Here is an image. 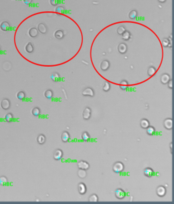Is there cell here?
Segmentation results:
<instances>
[{
    "label": "cell",
    "mask_w": 174,
    "mask_h": 204,
    "mask_svg": "<svg viewBox=\"0 0 174 204\" xmlns=\"http://www.w3.org/2000/svg\"><path fill=\"white\" fill-rule=\"evenodd\" d=\"M124 165L121 162H116L114 163L113 166V171L116 173H121L124 171Z\"/></svg>",
    "instance_id": "cell-1"
},
{
    "label": "cell",
    "mask_w": 174,
    "mask_h": 204,
    "mask_svg": "<svg viewBox=\"0 0 174 204\" xmlns=\"http://www.w3.org/2000/svg\"><path fill=\"white\" fill-rule=\"evenodd\" d=\"M1 107L2 109L4 110H8L9 109L10 106H11V102L9 101V99H6V98H4L1 101Z\"/></svg>",
    "instance_id": "cell-2"
},
{
    "label": "cell",
    "mask_w": 174,
    "mask_h": 204,
    "mask_svg": "<svg viewBox=\"0 0 174 204\" xmlns=\"http://www.w3.org/2000/svg\"><path fill=\"white\" fill-rule=\"evenodd\" d=\"M82 95L84 96H90V97H94V91L92 88L91 87H87L84 89L82 92Z\"/></svg>",
    "instance_id": "cell-3"
},
{
    "label": "cell",
    "mask_w": 174,
    "mask_h": 204,
    "mask_svg": "<svg viewBox=\"0 0 174 204\" xmlns=\"http://www.w3.org/2000/svg\"><path fill=\"white\" fill-rule=\"evenodd\" d=\"M91 115V110L89 107H86L83 112V118L86 120H88L90 119Z\"/></svg>",
    "instance_id": "cell-4"
},
{
    "label": "cell",
    "mask_w": 174,
    "mask_h": 204,
    "mask_svg": "<svg viewBox=\"0 0 174 204\" xmlns=\"http://www.w3.org/2000/svg\"><path fill=\"white\" fill-rule=\"evenodd\" d=\"M89 164L84 161H80L79 163H78V168L79 169H83V170H88L89 168Z\"/></svg>",
    "instance_id": "cell-5"
},
{
    "label": "cell",
    "mask_w": 174,
    "mask_h": 204,
    "mask_svg": "<svg viewBox=\"0 0 174 204\" xmlns=\"http://www.w3.org/2000/svg\"><path fill=\"white\" fill-rule=\"evenodd\" d=\"M156 193L159 197H164L166 193V189L164 186H159L156 190Z\"/></svg>",
    "instance_id": "cell-6"
},
{
    "label": "cell",
    "mask_w": 174,
    "mask_h": 204,
    "mask_svg": "<svg viewBox=\"0 0 174 204\" xmlns=\"http://www.w3.org/2000/svg\"><path fill=\"white\" fill-rule=\"evenodd\" d=\"M63 157V152L60 149H57L56 150H55L54 153V158L56 161H59Z\"/></svg>",
    "instance_id": "cell-7"
},
{
    "label": "cell",
    "mask_w": 174,
    "mask_h": 204,
    "mask_svg": "<svg viewBox=\"0 0 174 204\" xmlns=\"http://www.w3.org/2000/svg\"><path fill=\"white\" fill-rule=\"evenodd\" d=\"M115 195H116V197L118 199H123L125 197V196H126L125 192L122 189H121V188H119V189H117L115 191Z\"/></svg>",
    "instance_id": "cell-8"
},
{
    "label": "cell",
    "mask_w": 174,
    "mask_h": 204,
    "mask_svg": "<svg viewBox=\"0 0 174 204\" xmlns=\"http://www.w3.org/2000/svg\"><path fill=\"white\" fill-rule=\"evenodd\" d=\"M164 127L168 130H171L173 128V120L171 118L166 119L164 121Z\"/></svg>",
    "instance_id": "cell-9"
},
{
    "label": "cell",
    "mask_w": 174,
    "mask_h": 204,
    "mask_svg": "<svg viewBox=\"0 0 174 204\" xmlns=\"http://www.w3.org/2000/svg\"><path fill=\"white\" fill-rule=\"evenodd\" d=\"M10 28V24L8 21H2L0 24V29L1 30L4 31V32H6Z\"/></svg>",
    "instance_id": "cell-10"
},
{
    "label": "cell",
    "mask_w": 174,
    "mask_h": 204,
    "mask_svg": "<svg viewBox=\"0 0 174 204\" xmlns=\"http://www.w3.org/2000/svg\"><path fill=\"white\" fill-rule=\"evenodd\" d=\"M118 50L121 54H125L127 52V45L125 43H121L118 46Z\"/></svg>",
    "instance_id": "cell-11"
},
{
    "label": "cell",
    "mask_w": 174,
    "mask_h": 204,
    "mask_svg": "<svg viewBox=\"0 0 174 204\" xmlns=\"http://www.w3.org/2000/svg\"><path fill=\"white\" fill-rule=\"evenodd\" d=\"M110 67V62L108 60H104L101 64V69L103 71H106Z\"/></svg>",
    "instance_id": "cell-12"
},
{
    "label": "cell",
    "mask_w": 174,
    "mask_h": 204,
    "mask_svg": "<svg viewBox=\"0 0 174 204\" xmlns=\"http://www.w3.org/2000/svg\"><path fill=\"white\" fill-rule=\"evenodd\" d=\"M78 188H79V192L81 195H84L86 193V186H85L84 183H79V186H78Z\"/></svg>",
    "instance_id": "cell-13"
},
{
    "label": "cell",
    "mask_w": 174,
    "mask_h": 204,
    "mask_svg": "<svg viewBox=\"0 0 174 204\" xmlns=\"http://www.w3.org/2000/svg\"><path fill=\"white\" fill-rule=\"evenodd\" d=\"M38 30L41 33V34H46L47 32V27L46 26L43 24V23H40L38 25Z\"/></svg>",
    "instance_id": "cell-14"
},
{
    "label": "cell",
    "mask_w": 174,
    "mask_h": 204,
    "mask_svg": "<svg viewBox=\"0 0 174 204\" xmlns=\"http://www.w3.org/2000/svg\"><path fill=\"white\" fill-rule=\"evenodd\" d=\"M170 80H171V77L168 74H164V75H162V76L161 77V81L163 84H167Z\"/></svg>",
    "instance_id": "cell-15"
},
{
    "label": "cell",
    "mask_w": 174,
    "mask_h": 204,
    "mask_svg": "<svg viewBox=\"0 0 174 204\" xmlns=\"http://www.w3.org/2000/svg\"><path fill=\"white\" fill-rule=\"evenodd\" d=\"M29 34L31 37H36L38 36V30L35 27H32L29 31Z\"/></svg>",
    "instance_id": "cell-16"
},
{
    "label": "cell",
    "mask_w": 174,
    "mask_h": 204,
    "mask_svg": "<svg viewBox=\"0 0 174 204\" xmlns=\"http://www.w3.org/2000/svg\"><path fill=\"white\" fill-rule=\"evenodd\" d=\"M154 172L153 169H151V168H146L144 170V175H145L146 177H148V178L152 177V176H154Z\"/></svg>",
    "instance_id": "cell-17"
},
{
    "label": "cell",
    "mask_w": 174,
    "mask_h": 204,
    "mask_svg": "<svg viewBox=\"0 0 174 204\" xmlns=\"http://www.w3.org/2000/svg\"><path fill=\"white\" fill-rule=\"evenodd\" d=\"M70 138V135L69 133L68 132H64L61 135V140L64 143H66L68 142V140Z\"/></svg>",
    "instance_id": "cell-18"
},
{
    "label": "cell",
    "mask_w": 174,
    "mask_h": 204,
    "mask_svg": "<svg viewBox=\"0 0 174 204\" xmlns=\"http://www.w3.org/2000/svg\"><path fill=\"white\" fill-rule=\"evenodd\" d=\"M54 36H55V37H56V39H61L64 38V34L63 31H61V30H57L56 32H55Z\"/></svg>",
    "instance_id": "cell-19"
},
{
    "label": "cell",
    "mask_w": 174,
    "mask_h": 204,
    "mask_svg": "<svg viewBox=\"0 0 174 204\" xmlns=\"http://www.w3.org/2000/svg\"><path fill=\"white\" fill-rule=\"evenodd\" d=\"M149 126H150V124H149V121L148 120H146V119L141 120V127L142 128L146 129Z\"/></svg>",
    "instance_id": "cell-20"
},
{
    "label": "cell",
    "mask_w": 174,
    "mask_h": 204,
    "mask_svg": "<svg viewBox=\"0 0 174 204\" xmlns=\"http://www.w3.org/2000/svg\"><path fill=\"white\" fill-rule=\"evenodd\" d=\"M25 50H26V52H27L28 53H31V52H33V51H34V46H33V44H32L31 42H29V43L26 45V47H25Z\"/></svg>",
    "instance_id": "cell-21"
},
{
    "label": "cell",
    "mask_w": 174,
    "mask_h": 204,
    "mask_svg": "<svg viewBox=\"0 0 174 204\" xmlns=\"http://www.w3.org/2000/svg\"><path fill=\"white\" fill-rule=\"evenodd\" d=\"M119 85H120V88H121V90H126V89L128 88V87H129V86H128V85H129V82H128L126 80H122V81H121Z\"/></svg>",
    "instance_id": "cell-22"
},
{
    "label": "cell",
    "mask_w": 174,
    "mask_h": 204,
    "mask_svg": "<svg viewBox=\"0 0 174 204\" xmlns=\"http://www.w3.org/2000/svg\"><path fill=\"white\" fill-rule=\"evenodd\" d=\"M45 141H46V137L44 135L41 134V135H39L37 137V142H38L39 144L42 145V144H44L45 143Z\"/></svg>",
    "instance_id": "cell-23"
},
{
    "label": "cell",
    "mask_w": 174,
    "mask_h": 204,
    "mask_svg": "<svg viewBox=\"0 0 174 204\" xmlns=\"http://www.w3.org/2000/svg\"><path fill=\"white\" fill-rule=\"evenodd\" d=\"M51 79L54 81V82H58L60 80V75L59 73L57 72H54L51 75Z\"/></svg>",
    "instance_id": "cell-24"
},
{
    "label": "cell",
    "mask_w": 174,
    "mask_h": 204,
    "mask_svg": "<svg viewBox=\"0 0 174 204\" xmlns=\"http://www.w3.org/2000/svg\"><path fill=\"white\" fill-rule=\"evenodd\" d=\"M121 35H122L123 39H124L125 41L129 40V39H130V37H131V33H130L129 31H126V30Z\"/></svg>",
    "instance_id": "cell-25"
},
{
    "label": "cell",
    "mask_w": 174,
    "mask_h": 204,
    "mask_svg": "<svg viewBox=\"0 0 174 204\" xmlns=\"http://www.w3.org/2000/svg\"><path fill=\"white\" fill-rule=\"evenodd\" d=\"M156 67H153V66H151V67H150L149 68V70H148V72H147V73H148V75H149V76H154L155 74H156Z\"/></svg>",
    "instance_id": "cell-26"
},
{
    "label": "cell",
    "mask_w": 174,
    "mask_h": 204,
    "mask_svg": "<svg viewBox=\"0 0 174 204\" xmlns=\"http://www.w3.org/2000/svg\"><path fill=\"white\" fill-rule=\"evenodd\" d=\"M78 176L80 178H85L86 176V170H83V169H79L78 171Z\"/></svg>",
    "instance_id": "cell-27"
},
{
    "label": "cell",
    "mask_w": 174,
    "mask_h": 204,
    "mask_svg": "<svg viewBox=\"0 0 174 204\" xmlns=\"http://www.w3.org/2000/svg\"><path fill=\"white\" fill-rule=\"evenodd\" d=\"M138 15V13H137V11L136 10H132L131 11L129 12V17L131 19H134L135 18H136Z\"/></svg>",
    "instance_id": "cell-28"
},
{
    "label": "cell",
    "mask_w": 174,
    "mask_h": 204,
    "mask_svg": "<svg viewBox=\"0 0 174 204\" xmlns=\"http://www.w3.org/2000/svg\"><path fill=\"white\" fill-rule=\"evenodd\" d=\"M44 96L47 98V99H51L53 97V91L51 90H47L46 91H45L44 92Z\"/></svg>",
    "instance_id": "cell-29"
},
{
    "label": "cell",
    "mask_w": 174,
    "mask_h": 204,
    "mask_svg": "<svg viewBox=\"0 0 174 204\" xmlns=\"http://www.w3.org/2000/svg\"><path fill=\"white\" fill-rule=\"evenodd\" d=\"M81 138H82V140L85 142H87L90 139V135L89 134L87 133V132H84L81 135Z\"/></svg>",
    "instance_id": "cell-30"
},
{
    "label": "cell",
    "mask_w": 174,
    "mask_h": 204,
    "mask_svg": "<svg viewBox=\"0 0 174 204\" xmlns=\"http://www.w3.org/2000/svg\"><path fill=\"white\" fill-rule=\"evenodd\" d=\"M147 134L149 135H153L154 133H155V128L152 126H149L147 128Z\"/></svg>",
    "instance_id": "cell-31"
},
{
    "label": "cell",
    "mask_w": 174,
    "mask_h": 204,
    "mask_svg": "<svg viewBox=\"0 0 174 204\" xmlns=\"http://www.w3.org/2000/svg\"><path fill=\"white\" fill-rule=\"evenodd\" d=\"M55 11L56 13H59V14H63L65 11V8L62 6H59L56 8Z\"/></svg>",
    "instance_id": "cell-32"
},
{
    "label": "cell",
    "mask_w": 174,
    "mask_h": 204,
    "mask_svg": "<svg viewBox=\"0 0 174 204\" xmlns=\"http://www.w3.org/2000/svg\"><path fill=\"white\" fill-rule=\"evenodd\" d=\"M31 113H32V115H34V116H39V114H40V110H39V108H38V107H34V108H33L32 109V110H31Z\"/></svg>",
    "instance_id": "cell-33"
},
{
    "label": "cell",
    "mask_w": 174,
    "mask_h": 204,
    "mask_svg": "<svg viewBox=\"0 0 174 204\" xmlns=\"http://www.w3.org/2000/svg\"><path fill=\"white\" fill-rule=\"evenodd\" d=\"M25 97H26V95H25L24 92H23V91L19 92L17 93V95H16V97H17L19 100H23V99H24Z\"/></svg>",
    "instance_id": "cell-34"
},
{
    "label": "cell",
    "mask_w": 174,
    "mask_h": 204,
    "mask_svg": "<svg viewBox=\"0 0 174 204\" xmlns=\"http://www.w3.org/2000/svg\"><path fill=\"white\" fill-rule=\"evenodd\" d=\"M89 201L90 202L95 203V202H97V201H99V199H98V196H97L96 195L94 194V195H91V196L89 197Z\"/></svg>",
    "instance_id": "cell-35"
},
{
    "label": "cell",
    "mask_w": 174,
    "mask_h": 204,
    "mask_svg": "<svg viewBox=\"0 0 174 204\" xmlns=\"http://www.w3.org/2000/svg\"><path fill=\"white\" fill-rule=\"evenodd\" d=\"M13 120V115L11 113H8L5 115V120L8 123L11 122Z\"/></svg>",
    "instance_id": "cell-36"
},
{
    "label": "cell",
    "mask_w": 174,
    "mask_h": 204,
    "mask_svg": "<svg viewBox=\"0 0 174 204\" xmlns=\"http://www.w3.org/2000/svg\"><path fill=\"white\" fill-rule=\"evenodd\" d=\"M110 88H111V85H110V83H109V82H105V84H104V86L103 87V90H104V91H105V92H108V91H109Z\"/></svg>",
    "instance_id": "cell-37"
},
{
    "label": "cell",
    "mask_w": 174,
    "mask_h": 204,
    "mask_svg": "<svg viewBox=\"0 0 174 204\" xmlns=\"http://www.w3.org/2000/svg\"><path fill=\"white\" fill-rule=\"evenodd\" d=\"M126 31V28L124 26H120L118 29H117V33L120 35H121L124 32Z\"/></svg>",
    "instance_id": "cell-38"
},
{
    "label": "cell",
    "mask_w": 174,
    "mask_h": 204,
    "mask_svg": "<svg viewBox=\"0 0 174 204\" xmlns=\"http://www.w3.org/2000/svg\"><path fill=\"white\" fill-rule=\"evenodd\" d=\"M7 183V178L4 176L0 177V185L1 186H4Z\"/></svg>",
    "instance_id": "cell-39"
},
{
    "label": "cell",
    "mask_w": 174,
    "mask_h": 204,
    "mask_svg": "<svg viewBox=\"0 0 174 204\" xmlns=\"http://www.w3.org/2000/svg\"><path fill=\"white\" fill-rule=\"evenodd\" d=\"M169 43H170V42H169V40L168 39H164L163 40V42H162L163 46L165 47L169 46Z\"/></svg>",
    "instance_id": "cell-40"
},
{
    "label": "cell",
    "mask_w": 174,
    "mask_h": 204,
    "mask_svg": "<svg viewBox=\"0 0 174 204\" xmlns=\"http://www.w3.org/2000/svg\"><path fill=\"white\" fill-rule=\"evenodd\" d=\"M59 3V0H50V4L52 6H56Z\"/></svg>",
    "instance_id": "cell-41"
},
{
    "label": "cell",
    "mask_w": 174,
    "mask_h": 204,
    "mask_svg": "<svg viewBox=\"0 0 174 204\" xmlns=\"http://www.w3.org/2000/svg\"><path fill=\"white\" fill-rule=\"evenodd\" d=\"M167 84H168V86L170 89H173V80H170Z\"/></svg>",
    "instance_id": "cell-42"
},
{
    "label": "cell",
    "mask_w": 174,
    "mask_h": 204,
    "mask_svg": "<svg viewBox=\"0 0 174 204\" xmlns=\"http://www.w3.org/2000/svg\"><path fill=\"white\" fill-rule=\"evenodd\" d=\"M23 1H24V3L25 4L29 5V4H30L32 2V0H23Z\"/></svg>",
    "instance_id": "cell-43"
},
{
    "label": "cell",
    "mask_w": 174,
    "mask_h": 204,
    "mask_svg": "<svg viewBox=\"0 0 174 204\" xmlns=\"http://www.w3.org/2000/svg\"><path fill=\"white\" fill-rule=\"evenodd\" d=\"M159 2H161V3H164V2H166V0H158Z\"/></svg>",
    "instance_id": "cell-44"
},
{
    "label": "cell",
    "mask_w": 174,
    "mask_h": 204,
    "mask_svg": "<svg viewBox=\"0 0 174 204\" xmlns=\"http://www.w3.org/2000/svg\"><path fill=\"white\" fill-rule=\"evenodd\" d=\"M0 49H1V47H0Z\"/></svg>",
    "instance_id": "cell-45"
},
{
    "label": "cell",
    "mask_w": 174,
    "mask_h": 204,
    "mask_svg": "<svg viewBox=\"0 0 174 204\" xmlns=\"http://www.w3.org/2000/svg\"><path fill=\"white\" fill-rule=\"evenodd\" d=\"M15 1H17V0H15Z\"/></svg>",
    "instance_id": "cell-46"
}]
</instances>
